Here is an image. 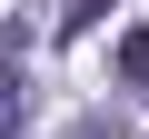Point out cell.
Listing matches in <instances>:
<instances>
[{"label":"cell","mask_w":149,"mask_h":139,"mask_svg":"<svg viewBox=\"0 0 149 139\" xmlns=\"http://www.w3.org/2000/svg\"><path fill=\"white\" fill-rule=\"evenodd\" d=\"M10 129H20V60L0 50V139H10Z\"/></svg>","instance_id":"obj_1"},{"label":"cell","mask_w":149,"mask_h":139,"mask_svg":"<svg viewBox=\"0 0 149 139\" xmlns=\"http://www.w3.org/2000/svg\"><path fill=\"white\" fill-rule=\"evenodd\" d=\"M119 80H149V20H139V30L119 40Z\"/></svg>","instance_id":"obj_2"},{"label":"cell","mask_w":149,"mask_h":139,"mask_svg":"<svg viewBox=\"0 0 149 139\" xmlns=\"http://www.w3.org/2000/svg\"><path fill=\"white\" fill-rule=\"evenodd\" d=\"M100 10H109V0H70V10H60V30H90Z\"/></svg>","instance_id":"obj_3"}]
</instances>
